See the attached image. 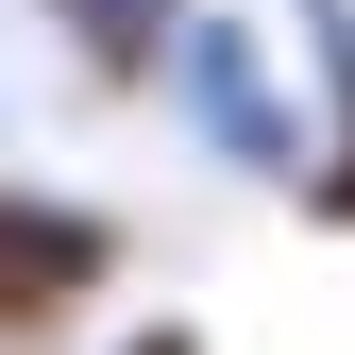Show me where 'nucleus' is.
Masks as SVG:
<instances>
[{
	"mask_svg": "<svg viewBox=\"0 0 355 355\" xmlns=\"http://www.w3.org/2000/svg\"><path fill=\"white\" fill-rule=\"evenodd\" d=\"M0 119H17V102H0Z\"/></svg>",
	"mask_w": 355,
	"mask_h": 355,
	"instance_id": "obj_6",
	"label": "nucleus"
},
{
	"mask_svg": "<svg viewBox=\"0 0 355 355\" xmlns=\"http://www.w3.org/2000/svg\"><path fill=\"white\" fill-rule=\"evenodd\" d=\"M119 271H136V220H119V203L0 169V338H68Z\"/></svg>",
	"mask_w": 355,
	"mask_h": 355,
	"instance_id": "obj_1",
	"label": "nucleus"
},
{
	"mask_svg": "<svg viewBox=\"0 0 355 355\" xmlns=\"http://www.w3.org/2000/svg\"><path fill=\"white\" fill-rule=\"evenodd\" d=\"M304 17V68H322V153H304V220H322V237H355V0H288Z\"/></svg>",
	"mask_w": 355,
	"mask_h": 355,
	"instance_id": "obj_3",
	"label": "nucleus"
},
{
	"mask_svg": "<svg viewBox=\"0 0 355 355\" xmlns=\"http://www.w3.org/2000/svg\"><path fill=\"white\" fill-rule=\"evenodd\" d=\"M102 355H203V322H187V304H153V322H119Z\"/></svg>",
	"mask_w": 355,
	"mask_h": 355,
	"instance_id": "obj_5",
	"label": "nucleus"
},
{
	"mask_svg": "<svg viewBox=\"0 0 355 355\" xmlns=\"http://www.w3.org/2000/svg\"><path fill=\"white\" fill-rule=\"evenodd\" d=\"M169 85H187V136L220 153V169H271V187H304V153H322V102L271 68V34L254 17H187V51H169Z\"/></svg>",
	"mask_w": 355,
	"mask_h": 355,
	"instance_id": "obj_2",
	"label": "nucleus"
},
{
	"mask_svg": "<svg viewBox=\"0 0 355 355\" xmlns=\"http://www.w3.org/2000/svg\"><path fill=\"white\" fill-rule=\"evenodd\" d=\"M51 17H68L85 85H169V51H187V17H203V0H51Z\"/></svg>",
	"mask_w": 355,
	"mask_h": 355,
	"instance_id": "obj_4",
	"label": "nucleus"
}]
</instances>
